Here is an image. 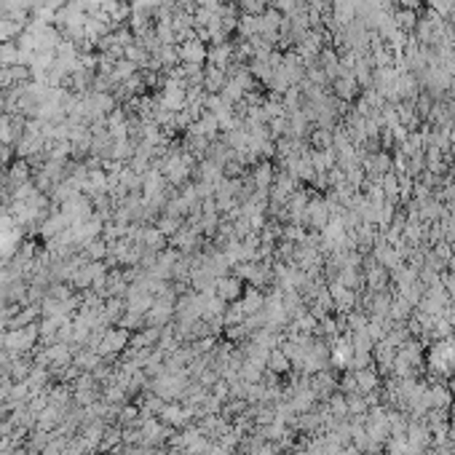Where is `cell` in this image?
<instances>
[{
    "mask_svg": "<svg viewBox=\"0 0 455 455\" xmlns=\"http://www.w3.org/2000/svg\"><path fill=\"white\" fill-rule=\"evenodd\" d=\"M333 220V212H330V204H327V198H311L308 201V207H305V214H303V225L305 228H313L316 233L327 225Z\"/></svg>",
    "mask_w": 455,
    "mask_h": 455,
    "instance_id": "obj_1",
    "label": "cell"
},
{
    "mask_svg": "<svg viewBox=\"0 0 455 455\" xmlns=\"http://www.w3.org/2000/svg\"><path fill=\"white\" fill-rule=\"evenodd\" d=\"M25 129H27V118L25 116H19V113H3L0 116V142L14 148L19 142V137L25 134Z\"/></svg>",
    "mask_w": 455,
    "mask_h": 455,
    "instance_id": "obj_2",
    "label": "cell"
},
{
    "mask_svg": "<svg viewBox=\"0 0 455 455\" xmlns=\"http://www.w3.org/2000/svg\"><path fill=\"white\" fill-rule=\"evenodd\" d=\"M177 54H180V64H207L209 49H207V43L198 35H193V38L182 40L177 46Z\"/></svg>",
    "mask_w": 455,
    "mask_h": 455,
    "instance_id": "obj_3",
    "label": "cell"
},
{
    "mask_svg": "<svg viewBox=\"0 0 455 455\" xmlns=\"http://www.w3.org/2000/svg\"><path fill=\"white\" fill-rule=\"evenodd\" d=\"M35 337H38V330H35V324H30V327H16L14 333H8L3 340H5V348L27 351L32 343H35Z\"/></svg>",
    "mask_w": 455,
    "mask_h": 455,
    "instance_id": "obj_4",
    "label": "cell"
},
{
    "mask_svg": "<svg viewBox=\"0 0 455 455\" xmlns=\"http://www.w3.org/2000/svg\"><path fill=\"white\" fill-rule=\"evenodd\" d=\"M233 54H236V46L228 40V43H220V46H209V54H207V64L220 67V70H228L233 64Z\"/></svg>",
    "mask_w": 455,
    "mask_h": 455,
    "instance_id": "obj_5",
    "label": "cell"
},
{
    "mask_svg": "<svg viewBox=\"0 0 455 455\" xmlns=\"http://www.w3.org/2000/svg\"><path fill=\"white\" fill-rule=\"evenodd\" d=\"M249 180L255 187H265V190H271L273 180H276V169H273L271 161H260V164H255L252 169H249Z\"/></svg>",
    "mask_w": 455,
    "mask_h": 455,
    "instance_id": "obj_6",
    "label": "cell"
},
{
    "mask_svg": "<svg viewBox=\"0 0 455 455\" xmlns=\"http://www.w3.org/2000/svg\"><path fill=\"white\" fill-rule=\"evenodd\" d=\"M5 174H8L11 187H16V185H25V182L32 180V166L25 158H14V161L8 164V169H5Z\"/></svg>",
    "mask_w": 455,
    "mask_h": 455,
    "instance_id": "obj_7",
    "label": "cell"
},
{
    "mask_svg": "<svg viewBox=\"0 0 455 455\" xmlns=\"http://www.w3.org/2000/svg\"><path fill=\"white\" fill-rule=\"evenodd\" d=\"M225 81H228L225 70L212 67V64L204 67V91H207V94H220V91L225 89Z\"/></svg>",
    "mask_w": 455,
    "mask_h": 455,
    "instance_id": "obj_8",
    "label": "cell"
},
{
    "mask_svg": "<svg viewBox=\"0 0 455 455\" xmlns=\"http://www.w3.org/2000/svg\"><path fill=\"white\" fill-rule=\"evenodd\" d=\"M217 292L222 300H236L242 295V278L239 276H220L217 281Z\"/></svg>",
    "mask_w": 455,
    "mask_h": 455,
    "instance_id": "obj_9",
    "label": "cell"
},
{
    "mask_svg": "<svg viewBox=\"0 0 455 455\" xmlns=\"http://www.w3.org/2000/svg\"><path fill=\"white\" fill-rule=\"evenodd\" d=\"M356 91H359V83H356V78L351 73H340L335 78V94H337V99H354Z\"/></svg>",
    "mask_w": 455,
    "mask_h": 455,
    "instance_id": "obj_10",
    "label": "cell"
},
{
    "mask_svg": "<svg viewBox=\"0 0 455 455\" xmlns=\"http://www.w3.org/2000/svg\"><path fill=\"white\" fill-rule=\"evenodd\" d=\"M123 346H126V330H110L107 335H102L96 348H99V354H116Z\"/></svg>",
    "mask_w": 455,
    "mask_h": 455,
    "instance_id": "obj_11",
    "label": "cell"
},
{
    "mask_svg": "<svg viewBox=\"0 0 455 455\" xmlns=\"http://www.w3.org/2000/svg\"><path fill=\"white\" fill-rule=\"evenodd\" d=\"M25 32V27L8 16H0V43H14L19 35Z\"/></svg>",
    "mask_w": 455,
    "mask_h": 455,
    "instance_id": "obj_12",
    "label": "cell"
},
{
    "mask_svg": "<svg viewBox=\"0 0 455 455\" xmlns=\"http://www.w3.org/2000/svg\"><path fill=\"white\" fill-rule=\"evenodd\" d=\"M14 64H22V49L16 46V40L0 46V67H14Z\"/></svg>",
    "mask_w": 455,
    "mask_h": 455,
    "instance_id": "obj_13",
    "label": "cell"
},
{
    "mask_svg": "<svg viewBox=\"0 0 455 455\" xmlns=\"http://www.w3.org/2000/svg\"><path fill=\"white\" fill-rule=\"evenodd\" d=\"M107 249H110V244L99 236V239H91L89 244H83L81 252H83L89 260H105V257H107Z\"/></svg>",
    "mask_w": 455,
    "mask_h": 455,
    "instance_id": "obj_14",
    "label": "cell"
},
{
    "mask_svg": "<svg viewBox=\"0 0 455 455\" xmlns=\"http://www.w3.org/2000/svg\"><path fill=\"white\" fill-rule=\"evenodd\" d=\"M182 222H185V220L169 217V214H161V217H158V222H155V228H158V231H161L166 239H172V236H174V233H177V231L182 228Z\"/></svg>",
    "mask_w": 455,
    "mask_h": 455,
    "instance_id": "obj_15",
    "label": "cell"
},
{
    "mask_svg": "<svg viewBox=\"0 0 455 455\" xmlns=\"http://www.w3.org/2000/svg\"><path fill=\"white\" fill-rule=\"evenodd\" d=\"M396 25H402V27L407 30V27H415V25H418V19H415V14H413L410 8H402V11L396 14Z\"/></svg>",
    "mask_w": 455,
    "mask_h": 455,
    "instance_id": "obj_16",
    "label": "cell"
},
{
    "mask_svg": "<svg viewBox=\"0 0 455 455\" xmlns=\"http://www.w3.org/2000/svg\"><path fill=\"white\" fill-rule=\"evenodd\" d=\"M40 5H43V8H49V11H54V14H57V11H62V8H64V5H67V0H43V3H40Z\"/></svg>",
    "mask_w": 455,
    "mask_h": 455,
    "instance_id": "obj_17",
    "label": "cell"
},
{
    "mask_svg": "<svg viewBox=\"0 0 455 455\" xmlns=\"http://www.w3.org/2000/svg\"><path fill=\"white\" fill-rule=\"evenodd\" d=\"M428 3H431L437 11H442V14H445V11H450V8H453L455 0H428Z\"/></svg>",
    "mask_w": 455,
    "mask_h": 455,
    "instance_id": "obj_18",
    "label": "cell"
},
{
    "mask_svg": "<svg viewBox=\"0 0 455 455\" xmlns=\"http://www.w3.org/2000/svg\"><path fill=\"white\" fill-rule=\"evenodd\" d=\"M442 281H445V289H447V292H453V295H455V271L447 273V276H445Z\"/></svg>",
    "mask_w": 455,
    "mask_h": 455,
    "instance_id": "obj_19",
    "label": "cell"
},
{
    "mask_svg": "<svg viewBox=\"0 0 455 455\" xmlns=\"http://www.w3.org/2000/svg\"><path fill=\"white\" fill-rule=\"evenodd\" d=\"M396 3H399V5H402V8H410V11H413V8H418V5H421V0H396Z\"/></svg>",
    "mask_w": 455,
    "mask_h": 455,
    "instance_id": "obj_20",
    "label": "cell"
},
{
    "mask_svg": "<svg viewBox=\"0 0 455 455\" xmlns=\"http://www.w3.org/2000/svg\"><path fill=\"white\" fill-rule=\"evenodd\" d=\"M8 110V99H5V89H0V116Z\"/></svg>",
    "mask_w": 455,
    "mask_h": 455,
    "instance_id": "obj_21",
    "label": "cell"
},
{
    "mask_svg": "<svg viewBox=\"0 0 455 455\" xmlns=\"http://www.w3.org/2000/svg\"><path fill=\"white\" fill-rule=\"evenodd\" d=\"M265 3H271V5H273V0H265Z\"/></svg>",
    "mask_w": 455,
    "mask_h": 455,
    "instance_id": "obj_22",
    "label": "cell"
},
{
    "mask_svg": "<svg viewBox=\"0 0 455 455\" xmlns=\"http://www.w3.org/2000/svg\"><path fill=\"white\" fill-rule=\"evenodd\" d=\"M0 46H3V43H0Z\"/></svg>",
    "mask_w": 455,
    "mask_h": 455,
    "instance_id": "obj_23",
    "label": "cell"
}]
</instances>
